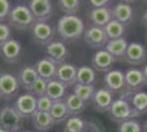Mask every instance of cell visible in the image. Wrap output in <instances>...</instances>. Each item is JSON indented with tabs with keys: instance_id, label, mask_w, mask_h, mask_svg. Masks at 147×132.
Wrapping results in <instances>:
<instances>
[{
	"instance_id": "obj_25",
	"label": "cell",
	"mask_w": 147,
	"mask_h": 132,
	"mask_svg": "<svg viewBox=\"0 0 147 132\" xmlns=\"http://www.w3.org/2000/svg\"><path fill=\"white\" fill-rule=\"evenodd\" d=\"M127 45H129V42L126 41L125 38L109 40L104 46V50L109 52L114 58H123L125 55Z\"/></svg>"
},
{
	"instance_id": "obj_2",
	"label": "cell",
	"mask_w": 147,
	"mask_h": 132,
	"mask_svg": "<svg viewBox=\"0 0 147 132\" xmlns=\"http://www.w3.org/2000/svg\"><path fill=\"white\" fill-rule=\"evenodd\" d=\"M8 22L9 25H11L16 30L25 31L33 26L35 19L28 5H14L8 17Z\"/></svg>"
},
{
	"instance_id": "obj_28",
	"label": "cell",
	"mask_w": 147,
	"mask_h": 132,
	"mask_svg": "<svg viewBox=\"0 0 147 132\" xmlns=\"http://www.w3.org/2000/svg\"><path fill=\"white\" fill-rule=\"evenodd\" d=\"M49 114L52 116V118L55 121V123L66 122L68 118L70 117L69 111H68L64 100L54 101L53 105H52L51 110H49Z\"/></svg>"
},
{
	"instance_id": "obj_12",
	"label": "cell",
	"mask_w": 147,
	"mask_h": 132,
	"mask_svg": "<svg viewBox=\"0 0 147 132\" xmlns=\"http://www.w3.org/2000/svg\"><path fill=\"white\" fill-rule=\"evenodd\" d=\"M84 40L91 49H96V50L97 49L102 50V47H104L105 44L109 41L103 28H99V26H94V25H91V26L85 29Z\"/></svg>"
},
{
	"instance_id": "obj_31",
	"label": "cell",
	"mask_w": 147,
	"mask_h": 132,
	"mask_svg": "<svg viewBox=\"0 0 147 132\" xmlns=\"http://www.w3.org/2000/svg\"><path fill=\"white\" fill-rule=\"evenodd\" d=\"M74 94L77 97H79L81 100H84L86 104L92 101L93 96L96 93V88L94 86H88V85H80L76 84L74 86Z\"/></svg>"
},
{
	"instance_id": "obj_19",
	"label": "cell",
	"mask_w": 147,
	"mask_h": 132,
	"mask_svg": "<svg viewBox=\"0 0 147 132\" xmlns=\"http://www.w3.org/2000/svg\"><path fill=\"white\" fill-rule=\"evenodd\" d=\"M135 11L134 8L127 2H117L112 7V17L113 19L121 22L125 26L134 20Z\"/></svg>"
},
{
	"instance_id": "obj_44",
	"label": "cell",
	"mask_w": 147,
	"mask_h": 132,
	"mask_svg": "<svg viewBox=\"0 0 147 132\" xmlns=\"http://www.w3.org/2000/svg\"><path fill=\"white\" fill-rule=\"evenodd\" d=\"M2 73H3V72H2L1 69H0V76H1V74H2Z\"/></svg>"
},
{
	"instance_id": "obj_42",
	"label": "cell",
	"mask_w": 147,
	"mask_h": 132,
	"mask_svg": "<svg viewBox=\"0 0 147 132\" xmlns=\"http://www.w3.org/2000/svg\"><path fill=\"white\" fill-rule=\"evenodd\" d=\"M143 132H147V120L144 122V125H143Z\"/></svg>"
},
{
	"instance_id": "obj_18",
	"label": "cell",
	"mask_w": 147,
	"mask_h": 132,
	"mask_svg": "<svg viewBox=\"0 0 147 132\" xmlns=\"http://www.w3.org/2000/svg\"><path fill=\"white\" fill-rule=\"evenodd\" d=\"M35 69L37 72L38 77L43 78L45 81H51L56 77V72L58 67V63L55 62L53 58L46 56L41 58L36 64H35Z\"/></svg>"
},
{
	"instance_id": "obj_21",
	"label": "cell",
	"mask_w": 147,
	"mask_h": 132,
	"mask_svg": "<svg viewBox=\"0 0 147 132\" xmlns=\"http://www.w3.org/2000/svg\"><path fill=\"white\" fill-rule=\"evenodd\" d=\"M88 19L92 25L104 28L113 19L112 17V7L110 8H100V9H90L88 13Z\"/></svg>"
},
{
	"instance_id": "obj_13",
	"label": "cell",
	"mask_w": 147,
	"mask_h": 132,
	"mask_svg": "<svg viewBox=\"0 0 147 132\" xmlns=\"http://www.w3.org/2000/svg\"><path fill=\"white\" fill-rule=\"evenodd\" d=\"M22 54V45L18 40L10 39L6 43L0 45V57L6 63L14 64L19 62Z\"/></svg>"
},
{
	"instance_id": "obj_4",
	"label": "cell",
	"mask_w": 147,
	"mask_h": 132,
	"mask_svg": "<svg viewBox=\"0 0 147 132\" xmlns=\"http://www.w3.org/2000/svg\"><path fill=\"white\" fill-rule=\"evenodd\" d=\"M108 113H109L111 119L119 123L126 121V120L137 118L134 110L131 107V105L121 97H119L117 99H115L112 102Z\"/></svg>"
},
{
	"instance_id": "obj_26",
	"label": "cell",
	"mask_w": 147,
	"mask_h": 132,
	"mask_svg": "<svg viewBox=\"0 0 147 132\" xmlns=\"http://www.w3.org/2000/svg\"><path fill=\"white\" fill-rule=\"evenodd\" d=\"M97 82V72L91 66L82 65L77 69V84L94 86Z\"/></svg>"
},
{
	"instance_id": "obj_3",
	"label": "cell",
	"mask_w": 147,
	"mask_h": 132,
	"mask_svg": "<svg viewBox=\"0 0 147 132\" xmlns=\"http://www.w3.org/2000/svg\"><path fill=\"white\" fill-rule=\"evenodd\" d=\"M23 118L12 106L0 108V128L10 132H19L23 126Z\"/></svg>"
},
{
	"instance_id": "obj_27",
	"label": "cell",
	"mask_w": 147,
	"mask_h": 132,
	"mask_svg": "<svg viewBox=\"0 0 147 132\" xmlns=\"http://www.w3.org/2000/svg\"><path fill=\"white\" fill-rule=\"evenodd\" d=\"M64 101H65V105H66L68 111H69L70 117L79 116V113L82 112L87 106L86 102L84 100H81L79 97H77L74 93L66 95Z\"/></svg>"
},
{
	"instance_id": "obj_10",
	"label": "cell",
	"mask_w": 147,
	"mask_h": 132,
	"mask_svg": "<svg viewBox=\"0 0 147 132\" xmlns=\"http://www.w3.org/2000/svg\"><path fill=\"white\" fill-rule=\"evenodd\" d=\"M19 83L17 76L11 73L3 72L0 76V95L1 98L10 100L14 98L19 93Z\"/></svg>"
},
{
	"instance_id": "obj_23",
	"label": "cell",
	"mask_w": 147,
	"mask_h": 132,
	"mask_svg": "<svg viewBox=\"0 0 147 132\" xmlns=\"http://www.w3.org/2000/svg\"><path fill=\"white\" fill-rule=\"evenodd\" d=\"M45 95L53 102L54 101L64 100L66 95H67V87L63 83L57 81L56 78L51 79L47 83V88H46V94Z\"/></svg>"
},
{
	"instance_id": "obj_6",
	"label": "cell",
	"mask_w": 147,
	"mask_h": 132,
	"mask_svg": "<svg viewBox=\"0 0 147 132\" xmlns=\"http://www.w3.org/2000/svg\"><path fill=\"white\" fill-rule=\"evenodd\" d=\"M120 97L131 105L132 109L134 110L136 117H140L141 114L147 112V93L144 90L138 91H127L125 90Z\"/></svg>"
},
{
	"instance_id": "obj_20",
	"label": "cell",
	"mask_w": 147,
	"mask_h": 132,
	"mask_svg": "<svg viewBox=\"0 0 147 132\" xmlns=\"http://www.w3.org/2000/svg\"><path fill=\"white\" fill-rule=\"evenodd\" d=\"M17 78H18L19 86L29 93L32 85L38 78V75H37V72L34 66L28 65V66H23L19 70Z\"/></svg>"
},
{
	"instance_id": "obj_14",
	"label": "cell",
	"mask_w": 147,
	"mask_h": 132,
	"mask_svg": "<svg viewBox=\"0 0 147 132\" xmlns=\"http://www.w3.org/2000/svg\"><path fill=\"white\" fill-rule=\"evenodd\" d=\"M77 69L78 67L74 64L66 62L59 63L55 78L63 83L66 87H74L77 84Z\"/></svg>"
},
{
	"instance_id": "obj_17",
	"label": "cell",
	"mask_w": 147,
	"mask_h": 132,
	"mask_svg": "<svg viewBox=\"0 0 147 132\" xmlns=\"http://www.w3.org/2000/svg\"><path fill=\"white\" fill-rule=\"evenodd\" d=\"M113 101H114V94L111 93L105 87L97 89L92 99L94 109L98 112H108Z\"/></svg>"
},
{
	"instance_id": "obj_16",
	"label": "cell",
	"mask_w": 147,
	"mask_h": 132,
	"mask_svg": "<svg viewBox=\"0 0 147 132\" xmlns=\"http://www.w3.org/2000/svg\"><path fill=\"white\" fill-rule=\"evenodd\" d=\"M117 62V58L111 55L109 52L102 49V50H98L91 58V64H92V68L94 70H98V72H109L112 69L113 65Z\"/></svg>"
},
{
	"instance_id": "obj_30",
	"label": "cell",
	"mask_w": 147,
	"mask_h": 132,
	"mask_svg": "<svg viewBox=\"0 0 147 132\" xmlns=\"http://www.w3.org/2000/svg\"><path fill=\"white\" fill-rule=\"evenodd\" d=\"M103 30L107 34L108 40H115V39L123 38V35L125 33V25L117 20L112 19L104 26Z\"/></svg>"
},
{
	"instance_id": "obj_40",
	"label": "cell",
	"mask_w": 147,
	"mask_h": 132,
	"mask_svg": "<svg viewBox=\"0 0 147 132\" xmlns=\"http://www.w3.org/2000/svg\"><path fill=\"white\" fill-rule=\"evenodd\" d=\"M142 22L147 28V10H145L144 13H143V16H142Z\"/></svg>"
},
{
	"instance_id": "obj_38",
	"label": "cell",
	"mask_w": 147,
	"mask_h": 132,
	"mask_svg": "<svg viewBox=\"0 0 147 132\" xmlns=\"http://www.w3.org/2000/svg\"><path fill=\"white\" fill-rule=\"evenodd\" d=\"M88 3L91 7V9H100V8H110L112 2L109 0H90L88 1Z\"/></svg>"
},
{
	"instance_id": "obj_5",
	"label": "cell",
	"mask_w": 147,
	"mask_h": 132,
	"mask_svg": "<svg viewBox=\"0 0 147 132\" xmlns=\"http://www.w3.org/2000/svg\"><path fill=\"white\" fill-rule=\"evenodd\" d=\"M13 108L23 119H29L37 110L36 97H34L30 93H24V94L20 95L14 101Z\"/></svg>"
},
{
	"instance_id": "obj_35",
	"label": "cell",
	"mask_w": 147,
	"mask_h": 132,
	"mask_svg": "<svg viewBox=\"0 0 147 132\" xmlns=\"http://www.w3.org/2000/svg\"><path fill=\"white\" fill-rule=\"evenodd\" d=\"M53 105V101L49 99L46 95H44L42 97L36 98V109L37 111H42V112H49L51 108Z\"/></svg>"
},
{
	"instance_id": "obj_46",
	"label": "cell",
	"mask_w": 147,
	"mask_h": 132,
	"mask_svg": "<svg viewBox=\"0 0 147 132\" xmlns=\"http://www.w3.org/2000/svg\"><path fill=\"white\" fill-rule=\"evenodd\" d=\"M23 132H33V131H23Z\"/></svg>"
},
{
	"instance_id": "obj_43",
	"label": "cell",
	"mask_w": 147,
	"mask_h": 132,
	"mask_svg": "<svg viewBox=\"0 0 147 132\" xmlns=\"http://www.w3.org/2000/svg\"><path fill=\"white\" fill-rule=\"evenodd\" d=\"M0 132H10V131H7L5 129H1V128H0Z\"/></svg>"
},
{
	"instance_id": "obj_22",
	"label": "cell",
	"mask_w": 147,
	"mask_h": 132,
	"mask_svg": "<svg viewBox=\"0 0 147 132\" xmlns=\"http://www.w3.org/2000/svg\"><path fill=\"white\" fill-rule=\"evenodd\" d=\"M46 54L47 56L53 58L57 63H63L68 56V49L63 41L53 40L51 43L46 45Z\"/></svg>"
},
{
	"instance_id": "obj_37",
	"label": "cell",
	"mask_w": 147,
	"mask_h": 132,
	"mask_svg": "<svg viewBox=\"0 0 147 132\" xmlns=\"http://www.w3.org/2000/svg\"><path fill=\"white\" fill-rule=\"evenodd\" d=\"M11 35H12V32H11L10 25L7 23H0V45H2L10 39H12Z\"/></svg>"
},
{
	"instance_id": "obj_45",
	"label": "cell",
	"mask_w": 147,
	"mask_h": 132,
	"mask_svg": "<svg viewBox=\"0 0 147 132\" xmlns=\"http://www.w3.org/2000/svg\"><path fill=\"white\" fill-rule=\"evenodd\" d=\"M146 41H147V30H146Z\"/></svg>"
},
{
	"instance_id": "obj_34",
	"label": "cell",
	"mask_w": 147,
	"mask_h": 132,
	"mask_svg": "<svg viewBox=\"0 0 147 132\" xmlns=\"http://www.w3.org/2000/svg\"><path fill=\"white\" fill-rule=\"evenodd\" d=\"M47 81H45L43 78L38 77L36 81L34 82V84L32 85V87L30 89V94H32L34 97H42L46 94V88H47Z\"/></svg>"
},
{
	"instance_id": "obj_11",
	"label": "cell",
	"mask_w": 147,
	"mask_h": 132,
	"mask_svg": "<svg viewBox=\"0 0 147 132\" xmlns=\"http://www.w3.org/2000/svg\"><path fill=\"white\" fill-rule=\"evenodd\" d=\"M104 86L113 94H123L125 91V77L121 69H111L103 77Z\"/></svg>"
},
{
	"instance_id": "obj_9",
	"label": "cell",
	"mask_w": 147,
	"mask_h": 132,
	"mask_svg": "<svg viewBox=\"0 0 147 132\" xmlns=\"http://www.w3.org/2000/svg\"><path fill=\"white\" fill-rule=\"evenodd\" d=\"M28 7L36 22H47L53 14V5L49 0H31Z\"/></svg>"
},
{
	"instance_id": "obj_15",
	"label": "cell",
	"mask_w": 147,
	"mask_h": 132,
	"mask_svg": "<svg viewBox=\"0 0 147 132\" xmlns=\"http://www.w3.org/2000/svg\"><path fill=\"white\" fill-rule=\"evenodd\" d=\"M125 77V90L127 91H138L146 86L143 70L138 67H129L124 73Z\"/></svg>"
},
{
	"instance_id": "obj_32",
	"label": "cell",
	"mask_w": 147,
	"mask_h": 132,
	"mask_svg": "<svg viewBox=\"0 0 147 132\" xmlns=\"http://www.w3.org/2000/svg\"><path fill=\"white\" fill-rule=\"evenodd\" d=\"M57 3L61 11L65 13V16H77L81 5L79 0H59Z\"/></svg>"
},
{
	"instance_id": "obj_24",
	"label": "cell",
	"mask_w": 147,
	"mask_h": 132,
	"mask_svg": "<svg viewBox=\"0 0 147 132\" xmlns=\"http://www.w3.org/2000/svg\"><path fill=\"white\" fill-rule=\"evenodd\" d=\"M31 119H32L33 127L36 129L37 131L41 132L49 131L55 125V121L53 120L49 112H42V111H37L36 110V112L31 117Z\"/></svg>"
},
{
	"instance_id": "obj_47",
	"label": "cell",
	"mask_w": 147,
	"mask_h": 132,
	"mask_svg": "<svg viewBox=\"0 0 147 132\" xmlns=\"http://www.w3.org/2000/svg\"><path fill=\"white\" fill-rule=\"evenodd\" d=\"M0 99H1V95H0Z\"/></svg>"
},
{
	"instance_id": "obj_8",
	"label": "cell",
	"mask_w": 147,
	"mask_h": 132,
	"mask_svg": "<svg viewBox=\"0 0 147 132\" xmlns=\"http://www.w3.org/2000/svg\"><path fill=\"white\" fill-rule=\"evenodd\" d=\"M32 38L40 45H47L54 40L55 30L49 22H36L31 28Z\"/></svg>"
},
{
	"instance_id": "obj_39",
	"label": "cell",
	"mask_w": 147,
	"mask_h": 132,
	"mask_svg": "<svg viewBox=\"0 0 147 132\" xmlns=\"http://www.w3.org/2000/svg\"><path fill=\"white\" fill-rule=\"evenodd\" d=\"M86 132H101V130H100V128L98 127V125H96L92 121H89V126L87 128Z\"/></svg>"
},
{
	"instance_id": "obj_1",
	"label": "cell",
	"mask_w": 147,
	"mask_h": 132,
	"mask_svg": "<svg viewBox=\"0 0 147 132\" xmlns=\"http://www.w3.org/2000/svg\"><path fill=\"white\" fill-rule=\"evenodd\" d=\"M85 23L78 16H61L57 21V33L66 42L75 41L84 35Z\"/></svg>"
},
{
	"instance_id": "obj_33",
	"label": "cell",
	"mask_w": 147,
	"mask_h": 132,
	"mask_svg": "<svg viewBox=\"0 0 147 132\" xmlns=\"http://www.w3.org/2000/svg\"><path fill=\"white\" fill-rule=\"evenodd\" d=\"M117 132H143V125L136 119H129L119 123Z\"/></svg>"
},
{
	"instance_id": "obj_7",
	"label": "cell",
	"mask_w": 147,
	"mask_h": 132,
	"mask_svg": "<svg viewBox=\"0 0 147 132\" xmlns=\"http://www.w3.org/2000/svg\"><path fill=\"white\" fill-rule=\"evenodd\" d=\"M123 58L132 66H141L147 61V49L140 42H131Z\"/></svg>"
},
{
	"instance_id": "obj_41",
	"label": "cell",
	"mask_w": 147,
	"mask_h": 132,
	"mask_svg": "<svg viewBox=\"0 0 147 132\" xmlns=\"http://www.w3.org/2000/svg\"><path fill=\"white\" fill-rule=\"evenodd\" d=\"M143 70V74H144V79H145V84H146L147 86V64L144 66V68L142 69Z\"/></svg>"
},
{
	"instance_id": "obj_29",
	"label": "cell",
	"mask_w": 147,
	"mask_h": 132,
	"mask_svg": "<svg viewBox=\"0 0 147 132\" xmlns=\"http://www.w3.org/2000/svg\"><path fill=\"white\" fill-rule=\"evenodd\" d=\"M89 126V121L79 116L69 117L64 126V132H86Z\"/></svg>"
},
{
	"instance_id": "obj_36",
	"label": "cell",
	"mask_w": 147,
	"mask_h": 132,
	"mask_svg": "<svg viewBox=\"0 0 147 132\" xmlns=\"http://www.w3.org/2000/svg\"><path fill=\"white\" fill-rule=\"evenodd\" d=\"M11 2L8 0H0V23L8 20V17L11 11Z\"/></svg>"
}]
</instances>
